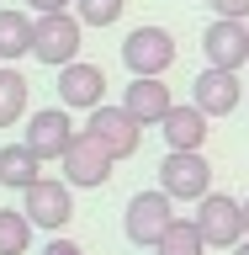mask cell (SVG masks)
<instances>
[{"instance_id":"1","label":"cell","mask_w":249,"mask_h":255,"mask_svg":"<svg viewBox=\"0 0 249 255\" xmlns=\"http://www.w3.org/2000/svg\"><path fill=\"white\" fill-rule=\"evenodd\" d=\"M80 43H85V21L69 11H37L32 16V59H43L48 69L80 59Z\"/></svg>"},{"instance_id":"2","label":"cell","mask_w":249,"mask_h":255,"mask_svg":"<svg viewBox=\"0 0 249 255\" xmlns=\"http://www.w3.org/2000/svg\"><path fill=\"white\" fill-rule=\"evenodd\" d=\"M175 223V197L165 186H154V191H138L133 202H127V213H122V234L133 239V245H143V250H154L159 245V234Z\"/></svg>"},{"instance_id":"3","label":"cell","mask_w":249,"mask_h":255,"mask_svg":"<svg viewBox=\"0 0 249 255\" xmlns=\"http://www.w3.org/2000/svg\"><path fill=\"white\" fill-rule=\"evenodd\" d=\"M59 165H64V181H69V186H90V191H95V186H106V181H111V165H117V154H111L101 138H95L90 128H80L75 143L64 149Z\"/></svg>"},{"instance_id":"4","label":"cell","mask_w":249,"mask_h":255,"mask_svg":"<svg viewBox=\"0 0 249 255\" xmlns=\"http://www.w3.org/2000/svg\"><path fill=\"white\" fill-rule=\"evenodd\" d=\"M196 229H202L207 250H234L244 239V202L228 191H207L196 202Z\"/></svg>"},{"instance_id":"5","label":"cell","mask_w":249,"mask_h":255,"mask_svg":"<svg viewBox=\"0 0 249 255\" xmlns=\"http://www.w3.org/2000/svg\"><path fill=\"white\" fill-rule=\"evenodd\" d=\"M159 186L175 202H202L212 191V165L202 159V149H170L165 165H159Z\"/></svg>"},{"instance_id":"6","label":"cell","mask_w":249,"mask_h":255,"mask_svg":"<svg viewBox=\"0 0 249 255\" xmlns=\"http://www.w3.org/2000/svg\"><path fill=\"white\" fill-rule=\"evenodd\" d=\"M21 207H27V218L48 234H59L64 223L75 218V186L69 181H53V175H37L27 191H21Z\"/></svg>"},{"instance_id":"7","label":"cell","mask_w":249,"mask_h":255,"mask_svg":"<svg viewBox=\"0 0 249 255\" xmlns=\"http://www.w3.org/2000/svg\"><path fill=\"white\" fill-rule=\"evenodd\" d=\"M122 64L127 75H165L175 64V37L165 27H133L122 37Z\"/></svg>"},{"instance_id":"8","label":"cell","mask_w":249,"mask_h":255,"mask_svg":"<svg viewBox=\"0 0 249 255\" xmlns=\"http://www.w3.org/2000/svg\"><path fill=\"white\" fill-rule=\"evenodd\" d=\"M75 133L80 128L69 123V107H43V112H32V123H27V149L37 159H64V149H69V143H75Z\"/></svg>"},{"instance_id":"9","label":"cell","mask_w":249,"mask_h":255,"mask_svg":"<svg viewBox=\"0 0 249 255\" xmlns=\"http://www.w3.org/2000/svg\"><path fill=\"white\" fill-rule=\"evenodd\" d=\"M59 101L69 112H95L106 101V75H101V64H85V59L59 64Z\"/></svg>"},{"instance_id":"10","label":"cell","mask_w":249,"mask_h":255,"mask_svg":"<svg viewBox=\"0 0 249 255\" xmlns=\"http://www.w3.org/2000/svg\"><path fill=\"white\" fill-rule=\"evenodd\" d=\"M202 53L218 69H244L249 64V27L239 16H212V27L202 32Z\"/></svg>"},{"instance_id":"11","label":"cell","mask_w":249,"mask_h":255,"mask_svg":"<svg viewBox=\"0 0 249 255\" xmlns=\"http://www.w3.org/2000/svg\"><path fill=\"white\" fill-rule=\"evenodd\" d=\"M85 128H90V133L106 143L117 159L138 154V143H143V123H138V117H133L127 107H106V101H101V107L90 112V123H85Z\"/></svg>"},{"instance_id":"12","label":"cell","mask_w":249,"mask_h":255,"mask_svg":"<svg viewBox=\"0 0 249 255\" xmlns=\"http://www.w3.org/2000/svg\"><path fill=\"white\" fill-rule=\"evenodd\" d=\"M191 101H196L207 117H228V112L244 101V91H239V69H218V64H207L202 75L191 80Z\"/></svg>"},{"instance_id":"13","label":"cell","mask_w":249,"mask_h":255,"mask_svg":"<svg viewBox=\"0 0 249 255\" xmlns=\"http://www.w3.org/2000/svg\"><path fill=\"white\" fill-rule=\"evenodd\" d=\"M122 107L149 128V123H165V112L175 107V96L165 85V75H133V85L122 91Z\"/></svg>"},{"instance_id":"14","label":"cell","mask_w":249,"mask_h":255,"mask_svg":"<svg viewBox=\"0 0 249 255\" xmlns=\"http://www.w3.org/2000/svg\"><path fill=\"white\" fill-rule=\"evenodd\" d=\"M159 128H165V143H170V149H202L207 143V112L196 107V101H186V107L175 101Z\"/></svg>"},{"instance_id":"15","label":"cell","mask_w":249,"mask_h":255,"mask_svg":"<svg viewBox=\"0 0 249 255\" xmlns=\"http://www.w3.org/2000/svg\"><path fill=\"white\" fill-rule=\"evenodd\" d=\"M43 175V159L32 154L27 143H5L0 149V186H11V191H27L32 181Z\"/></svg>"},{"instance_id":"16","label":"cell","mask_w":249,"mask_h":255,"mask_svg":"<svg viewBox=\"0 0 249 255\" xmlns=\"http://www.w3.org/2000/svg\"><path fill=\"white\" fill-rule=\"evenodd\" d=\"M32 16L37 11H0V59L32 53Z\"/></svg>"},{"instance_id":"17","label":"cell","mask_w":249,"mask_h":255,"mask_svg":"<svg viewBox=\"0 0 249 255\" xmlns=\"http://www.w3.org/2000/svg\"><path fill=\"white\" fill-rule=\"evenodd\" d=\"M154 255H207V239L202 229H196V218H175L165 234H159Z\"/></svg>"},{"instance_id":"18","label":"cell","mask_w":249,"mask_h":255,"mask_svg":"<svg viewBox=\"0 0 249 255\" xmlns=\"http://www.w3.org/2000/svg\"><path fill=\"white\" fill-rule=\"evenodd\" d=\"M32 229L27 207H0V255H27L32 250Z\"/></svg>"},{"instance_id":"19","label":"cell","mask_w":249,"mask_h":255,"mask_svg":"<svg viewBox=\"0 0 249 255\" xmlns=\"http://www.w3.org/2000/svg\"><path fill=\"white\" fill-rule=\"evenodd\" d=\"M21 112H27V80L0 64V128H16Z\"/></svg>"},{"instance_id":"20","label":"cell","mask_w":249,"mask_h":255,"mask_svg":"<svg viewBox=\"0 0 249 255\" xmlns=\"http://www.w3.org/2000/svg\"><path fill=\"white\" fill-rule=\"evenodd\" d=\"M122 5L127 0H75V16L85 21V27H111V21H122Z\"/></svg>"},{"instance_id":"21","label":"cell","mask_w":249,"mask_h":255,"mask_svg":"<svg viewBox=\"0 0 249 255\" xmlns=\"http://www.w3.org/2000/svg\"><path fill=\"white\" fill-rule=\"evenodd\" d=\"M207 5H212V16H239V21L249 16V0H207Z\"/></svg>"},{"instance_id":"22","label":"cell","mask_w":249,"mask_h":255,"mask_svg":"<svg viewBox=\"0 0 249 255\" xmlns=\"http://www.w3.org/2000/svg\"><path fill=\"white\" fill-rule=\"evenodd\" d=\"M43 255H85V250H80L75 239H48V245H43Z\"/></svg>"},{"instance_id":"23","label":"cell","mask_w":249,"mask_h":255,"mask_svg":"<svg viewBox=\"0 0 249 255\" xmlns=\"http://www.w3.org/2000/svg\"><path fill=\"white\" fill-rule=\"evenodd\" d=\"M75 0H27V11H69Z\"/></svg>"},{"instance_id":"24","label":"cell","mask_w":249,"mask_h":255,"mask_svg":"<svg viewBox=\"0 0 249 255\" xmlns=\"http://www.w3.org/2000/svg\"><path fill=\"white\" fill-rule=\"evenodd\" d=\"M234 255H249V234H244V239H239V245H234Z\"/></svg>"},{"instance_id":"25","label":"cell","mask_w":249,"mask_h":255,"mask_svg":"<svg viewBox=\"0 0 249 255\" xmlns=\"http://www.w3.org/2000/svg\"><path fill=\"white\" fill-rule=\"evenodd\" d=\"M244 234H249V202H244Z\"/></svg>"},{"instance_id":"26","label":"cell","mask_w":249,"mask_h":255,"mask_svg":"<svg viewBox=\"0 0 249 255\" xmlns=\"http://www.w3.org/2000/svg\"><path fill=\"white\" fill-rule=\"evenodd\" d=\"M0 64H5V59H0Z\"/></svg>"}]
</instances>
